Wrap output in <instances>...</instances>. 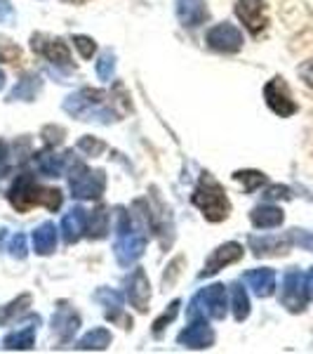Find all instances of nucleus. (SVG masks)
Listing matches in <instances>:
<instances>
[{
    "mask_svg": "<svg viewBox=\"0 0 313 354\" xmlns=\"http://www.w3.org/2000/svg\"><path fill=\"white\" fill-rule=\"evenodd\" d=\"M264 198L266 201H287V198H292V192H290V187L285 185H271L269 189L264 192Z\"/></svg>",
    "mask_w": 313,
    "mask_h": 354,
    "instance_id": "38",
    "label": "nucleus"
},
{
    "mask_svg": "<svg viewBox=\"0 0 313 354\" xmlns=\"http://www.w3.org/2000/svg\"><path fill=\"white\" fill-rule=\"evenodd\" d=\"M269 5L266 0H238L236 3V17L243 21L252 36H259L266 26H269V15H266Z\"/></svg>",
    "mask_w": 313,
    "mask_h": 354,
    "instance_id": "10",
    "label": "nucleus"
},
{
    "mask_svg": "<svg viewBox=\"0 0 313 354\" xmlns=\"http://www.w3.org/2000/svg\"><path fill=\"white\" fill-rule=\"evenodd\" d=\"M106 232H109V210H106L104 205H99V208H94L92 213L88 215L85 234L97 241V239H104Z\"/></svg>",
    "mask_w": 313,
    "mask_h": 354,
    "instance_id": "24",
    "label": "nucleus"
},
{
    "mask_svg": "<svg viewBox=\"0 0 313 354\" xmlns=\"http://www.w3.org/2000/svg\"><path fill=\"white\" fill-rule=\"evenodd\" d=\"M104 100H106V93L85 88V90H81V93L66 97L64 111L71 113V116H76V118H81V121L109 123V121H113V113L101 106V104H104Z\"/></svg>",
    "mask_w": 313,
    "mask_h": 354,
    "instance_id": "3",
    "label": "nucleus"
},
{
    "mask_svg": "<svg viewBox=\"0 0 313 354\" xmlns=\"http://www.w3.org/2000/svg\"><path fill=\"white\" fill-rule=\"evenodd\" d=\"M28 305H31V295H19L14 302L0 307V324H10L14 319V314H21Z\"/></svg>",
    "mask_w": 313,
    "mask_h": 354,
    "instance_id": "30",
    "label": "nucleus"
},
{
    "mask_svg": "<svg viewBox=\"0 0 313 354\" xmlns=\"http://www.w3.org/2000/svg\"><path fill=\"white\" fill-rule=\"evenodd\" d=\"M290 239H292V245H299L304 250H313V232L290 230Z\"/></svg>",
    "mask_w": 313,
    "mask_h": 354,
    "instance_id": "36",
    "label": "nucleus"
},
{
    "mask_svg": "<svg viewBox=\"0 0 313 354\" xmlns=\"http://www.w3.org/2000/svg\"><path fill=\"white\" fill-rule=\"evenodd\" d=\"M231 310L236 322H245L250 317V298H248V290L241 283H233L231 286Z\"/></svg>",
    "mask_w": 313,
    "mask_h": 354,
    "instance_id": "27",
    "label": "nucleus"
},
{
    "mask_svg": "<svg viewBox=\"0 0 313 354\" xmlns=\"http://www.w3.org/2000/svg\"><path fill=\"white\" fill-rule=\"evenodd\" d=\"M233 180L241 182L245 192H254V189H259L261 185H266V175L259 173V170H238V173L233 175Z\"/></svg>",
    "mask_w": 313,
    "mask_h": 354,
    "instance_id": "29",
    "label": "nucleus"
},
{
    "mask_svg": "<svg viewBox=\"0 0 313 354\" xmlns=\"http://www.w3.org/2000/svg\"><path fill=\"white\" fill-rule=\"evenodd\" d=\"M85 222H88V213H85L81 205H76L73 210H68V213L64 215V220H61V234H64L66 243H76L78 239L83 236Z\"/></svg>",
    "mask_w": 313,
    "mask_h": 354,
    "instance_id": "20",
    "label": "nucleus"
},
{
    "mask_svg": "<svg viewBox=\"0 0 313 354\" xmlns=\"http://www.w3.org/2000/svg\"><path fill=\"white\" fill-rule=\"evenodd\" d=\"M177 19L181 21V26L189 28L205 24V19H208L205 0H177Z\"/></svg>",
    "mask_w": 313,
    "mask_h": 354,
    "instance_id": "17",
    "label": "nucleus"
},
{
    "mask_svg": "<svg viewBox=\"0 0 313 354\" xmlns=\"http://www.w3.org/2000/svg\"><path fill=\"white\" fill-rule=\"evenodd\" d=\"M243 281L252 288V293L257 298H271L276 293V272L269 267H261V270H252L243 277Z\"/></svg>",
    "mask_w": 313,
    "mask_h": 354,
    "instance_id": "16",
    "label": "nucleus"
},
{
    "mask_svg": "<svg viewBox=\"0 0 313 354\" xmlns=\"http://www.w3.org/2000/svg\"><path fill=\"white\" fill-rule=\"evenodd\" d=\"M193 322L177 335V342L181 347L189 350H205V347L214 345V330L210 328V324L205 322V314H196L191 317Z\"/></svg>",
    "mask_w": 313,
    "mask_h": 354,
    "instance_id": "11",
    "label": "nucleus"
},
{
    "mask_svg": "<svg viewBox=\"0 0 313 354\" xmlns=\"http://www.w3.org/2000/svg\"><path fill=\"white\" fill-rule=\"evenodd\" d=\"M297 73H299L301 81L309 85V88H313V59H306L304 64H299Z\"/></svg>",
    "mask_w": 313,
    "mask_h": 354,
    "instance_id": "39",
    "label": "nucleus"
},
{
    "mask_svg": "<svg viewBox=\"0 0 313 354\" xmlns=\"http://www.w3.org/2000/svg\"><path fill=\"white\" fill-rule=\"evenodd\" d=\"M8 250H10V255H12V258L24 260L26 258V236H24V234H14L12 241H10V245H8Z\"/></svg>",
    "mask_w": 313,
    "mask_h": 354,
    "instance_id": "37",
    "label": "nucleus"
},
{
    "mask_svg": "<svg viewBox=\"0 0 313 354\" xmlns=\"http://www.w3.org/2000/svg\"><path fill=\"white\" fill-rule=\"evenodd\" d=\"M205 43H208L214 53L233 55L243 48L245 38H243V31L238 26L229 24V21H221V24H214L208 33H205Z\"/></svg>",
    "mask_w": 313,
    "mask_h": 354,
    "instance_id": "8",
    "label": "nucleus"
},
{
    "mask_svg": "<svg viewBox=\"0 0 313 354\" xmlns=\"http://www.w3.org/2000/svg\"><path fill=\"white\" fill-rule=\"evenodd\" d=\"M250 220H252V225L257 227V230H276V227L283 225V220H285V213H283L278 205H257V208H252V213H250Z\"/></svg>",
    "mask_w": 313,
    "mask_h": 354,
    "instance_id": "21",
    "label": "nucleus"
},
{
    "mask_svg": "<svg viewBox=\"0 0 313 354\" xmlns=\"http://www.w3.org/2000/svg\"><path fill=\"white\" fill-rule=\"evenodd\" d=\"M78 149L85 151L88 156H99V153L106 149V145L99 140H94V137H83V140L78 142Z\"/></svg>",
    "mask_w": 313,
    "mask_h": 354,
    "instance_id": "35",
    "label": "nucleus"
},
{
    "mask_svg": "<svg viewBox=\"0 0 313 354\" xmlns=\"http://www.w3.org/2000/svg\"><path fill=\"white\" fill-rule=\"evenodd\" d=\"M3 345H5V350H31V347L36 345V328L24 326L19 330H12L10 335H5Z\"/></svg>",
    "mask_w": 313,
    "mask_h": 354,
    "instance_id": "26",
    "label": "nucleus"
},
{
    "mask_svg": "<svg viewBox=\"0 0 313 354\" xmlns=\"http://www.w3.org/2000/svg\"><path fill=\"white\" fill-rule=\"evenodd\" d=\"M73 45L81 53L83 59H92V55L97 53V43L88 36H73Z\"/></svg>",
    "mask_w": 313,
    "mask_h": 354,
    "instance_id": "34",
    "label": "nucleus"
},
{
    "mask_svg": "<svg viewBox=\"0 0 313 354\" xmlns=\"http://www.w3.org/2000/svg\"><path fill=\"white\" fill-rule=\"evenodd\" d=\"M94 300L101 302L106 310V317L111 319V322H123L125 328L132 326V322H128V319L123 317V295L118 293V290H111V288H99L94 293Z\"/></svg>",
    "mask_w": 313,
    "mask_h": 354,
    "instance_id": "18",
    "label": "nucleus"
},
{
    "mask_svg": "<svg viewBox=\"0 0 313 354\" xmlns=\"http://www.w3.org/2000/svg\"><path fill=\"white\" fill-rule=\"evenodd\" d=\"M3 85H5V76H3V71H0V90H3Z\"/></svg>",
    "mask_w": 313,
    "mask_h": 354,
    "instance_id": "42",
    "label": "nucleus"
},
{
    "mask_svg": "<svg viewBox=\"0 0 313 354\" xmlns=\"http://www.w3.org/2000/svg\"><path fill=\"white\" fill-rule=\"evenodd\" d=\"M248 243L252 253L261 258V255H285L292 245V239H290V234L285 236H250Z\"/></svg>",
    "mask_w": 313,
    "mask_h": 354,
    "instance_id": "15",
    "label": "nucleus"
},
{
    "mask_svg": "<svg viewBox=\"0 0 313 354\" xmlns=\"http://www.w3.org/2000/svg\"><path fill=\"white\" fill-rule=\"evenodd\" d=\"M241 258H243V245L241 243L229 241V243L219 245V248H214L212 255H210V258L205 260L203 272L198 274V277H201V279L212 277V274H217L219 270H224L226 265H233V262H238Z\"/></svg>",
    "mask_w": 313,
    "mask_h": 354,
    "instance_id": "13",
    "label": "nucleus"
},
{
    "mask_svg": "<svg viewBox=\"0 0 313 354\" xmlns=\"http://www.w3.org/2000/svg\"><path fill=\"white\" fill-rule=\"evenodd\" d=\"M31 48L48 62H52L54 66H71V53H68V45L61 38H48L43 33H36L31 38Z\"/></svg>",
    "mask_w": 313,
    "mask_h": 354,
    "instance_id": "12",
    "label": "nucleus"
},
{
    "mask_svg": "<svg viewBox=\"0 0 313 354\" xmlns=\"http://www.w3.org/2000/svg\"><path fill=\"white\" fill-rule=\"evenodd\" d=\"M33 163H36L38 173L45 177H59L61 170H64V158L57 156L52 149H43L33 153Z\"/></svg>",
    "mask_w": 313,
    "mask_h": 354,
    "instance_id": "23",
    "label": "nucleus"
},
{
    "mask_svg": "<svg viewBox=\"0 0 313 354\" xmlns=\"http://www.w3.org/2000/svg\"><path fill=\"white\" fill-rule=\"evenodd\" d=\"M146 243H149V234L146 232H125L118 234L116 245H113V253H116V260L121 262L123 267H130L132 262H137L144 255Z\"/></svg>",
    "mask_w": 313,
    "mask_h": 354,
    "instance_id": "9",
    "label": "nucleus"
},
{
    "mask_svg": "<svg viewBox=\"0 0 313 354\" xmlns=\"http://www.w3.org/2000/svg\"><path fill=\"white\" fill-rule=\"evenodd\" d=\"M113 68H116V59H113L111 53H104L99 57V62H97V76H99L101 81H111Z\"/></svg>",
    "mask_w": 313,
    "mask_h": 354,
    "instance_id": "33",
    "label": "nucleus"
},
{
    "mask_svg": "<svg viewBox=\"0 0 313 354\" xmlns=\"http://www.w3.org/2000/svg\"><path fill=\"white\" fill-rule=\"evenodd\" d=\"M78 326H81V317H78L71 307H59L52 317V330L59 335V340H64V342L73 338Z\"/></svg>",
    "mask_w": 313,
    "mask_h": 354,
    "instance_id": "19",
    "label": "nucleus"
},
{
    "mask_svg": "<svg viewBox=\"0 0 313 354\" xmlns=\"http://www.w3.org/2000/svg\"><path fill=\"white\" fill-rule=\"evenodd\" d=\"M10 203H12L14 210L19 213H28L33 205H45L50 210H59L61 208V192L59 189H45L36 182V177L21 173L14 180V185L10 187L8 194Z\"/></svg>",
    "mask_w": 313,
    "mask_h": 354,
    "instance_id": "1",
    "label": "nucleus"
},
{
    "mask_svg": "<svg viewBox=\"0 0 313 354\" xmlns=\"http://www.w3.org/2000/svg\"><path fill=\"white\" fill-rule=\"evenodd\" d=\"M5 165H8V145L0 142V175L5 173Z\"/></svg>",
    "mask_w": 313,
    "mask_h": 354,
    "instance_id": "40",
    "label": "nucleus"
},
{
    "mask_svg": "<svg viewBox=\"0 0 313 354\" xmlns=\"http://www.w3.org/2000/svg\"><path fill=\"white\" fill-rule=\"evenodd\" d=\"M111 345V333L106 328H94L78 340V350H106Z\"/></svg>",
    "mask_w": 313,
    "mask_h": 354,
    "instance_id": "28",
    "label": "nucleus"
},
{
    "mask_svg": "<svg viewBox=\"0 0 313 354\" xmlns=\"http://www.w3.org/2000/svg\"><path fill=\"white\" fill-rule=\"evenodd\" d=\"M179 307H181V302L179 300H172L170 302V307L165 310L161 317L156 319V324H153V335H161L163 333V328L168 326V324H172L174 322V317L179 314Z\"/></svg>",
    "mask_w": 313,
    "mask_h": 354,
    "instance_id": "31",
    "label": "nucleus"
},
{
    "mask_svg": "<svg viewBox=\"0 0 313 354\" xmlns=\"http://www.w3.org/2000/svg\"><path fill=\"white\" fill-rule=\"evenodd\" d=\"M43 88V81H41V76H36V73H28V76L21 78L19 83L14 85V90L10 93L8 100H21V102H31L33 97L38 95V90Z\"/></svg>",
    "mask_w": 313,
    "mask_h": 354,
    "instance_id": "25",
    "label": "nucleus"
},
{
    "mask_svg": "<svg viewBox=\"0 0 313 354\" xmlns=\"http://www.w3.org/2000/svg\"><path fill=\"white\" fill-rule=\"evenodd\" d=\"M264 100L269 104V109L281 118H290L297 113V102L292 100V93H290L287 83L281 76L271 78L264 85Z\"/></svg>",
    "mask_w": 313,
    "mask_h": 354,
    "instance_id": "7",
    "label": "nucleus"
},
{
    "mask_svg": "<svg viewBox=\"0 0 313 354\" xmlns=\"http://www.w3.org/2000/svg\"><path fill=\"white\" fill-rule=\"evenodd\" d=\"M0 59L10 62V64H17L21 59V50L17 48V43L8 41V38L0 36Z\"/></svg>",
    "mask_w": 313,
    "mask_h": 354,
    "instance_id": "32",
    "label": "nucleus"
},
{
    "mask_svg": "<svg viewBox=\"0 0 313 354\" xmlns=\"http://www.w3.org/2000/svg\"><path fill=\"white\" fill-rule=\"evenodd\" d=\"M33 250L38 255H50L57 248V227L52 222H43L36 232H33Z\"/></svg>",
    "mask_w": 313,
    "mask_h": 354,
    "instance_id": "22",
    "label": "nucleus"
},
{
    "mask_svg": "<svg viewBox=\"0 0 313 354\" xmlns=\"http://www.w3.org/2000/svg\"><path fill=\"white\" fill-rule=\"evenodd\" d=\"M226 310H229V302H226V286L224 283H212V286L203 288L201 293L191 300L189 317L205 314V317L221 322V319L226 317Z\"/></svg>",
    "mask_w": 313,
    "mask_h": 354,
    "instance_id": "5",
    "label": "nucleus"
},
{
    "mask_svg": "<svg viewBox=\"0 0 313 354\" xmlns=\"http://www.w3.org/2000/svg\"><path fill=\"white\" fill-rule=\"evenodd\" d=\"M125 293H128L130 305H132L137 312H146V310H149L151 283H149V277H146V272L141 270V267H137V270L130 274L128 290H125Z\"/></svg>",
    "mask_w": 313,
    "mask_h": 354,
    "instance_id": "14",
    "label": "nucleus"
},
{
    "mask_svg": "<svg viewBox=\"0 0 313 354\" xmlns=\"http://www.w3.org/2000/svg\"><path fill=\"white\" fill-rule=\"evenodd\" d=\"M68 187L71 194L81 201H97L106 189V177L104 170H90L81 161H73L68 165Z\"/></svg>",
    "mask_w": 313,
    "mask_h": 354,
    "instance_id": "4",
    "label": "nucleus"
},
{
    "mask_svg": "<svg viewBox=\"0 0 313 354\" xmlns=\"http://www.w3.org/2000/svg\"><path fill=\"white\" fill-rule=\"evenodd\" d=\"M191 201L193 205L201 208L203 218L208 222H221L229 218V213H231V203H229V196H226L224 187H221L210 173L201 175Z\"/></svg>",
    "mask_w": 313,
    "mask_h": 354,
    "instance_id": "2",
    "label": "nucleus"
},
{
    "mask_svg": "<svg viewBox=\"0 0 313 354\" xmlns=\"http://www.w3.org/2000/svg\"><path fill=\"white\" fill-rule=\"evenodd\" d=\"M309 288H306V274L299 270H290L283 277V288H281V302L287 312L299 314L309 305Z\"/></svg>",
    "mask_w": 313,
    "mask_h": 354,
    "instance_id": "6",
    "label": "nucleus"
},
{
    "mask_svg": "<svg viewBox=\"0 0 313 354\" xmlns=\"http://www.w3.org/2000/svg\"><path fill=\"white\" fill-rule=\"evenodd\" d=\"M306 288H309V295L313 298V270L306 274Z\"/></svg>",
    "mask_w": 313,
    "mask_h": 354,
    "instance_id": "41",
    "label": "nucleus"
}]
</instances>
